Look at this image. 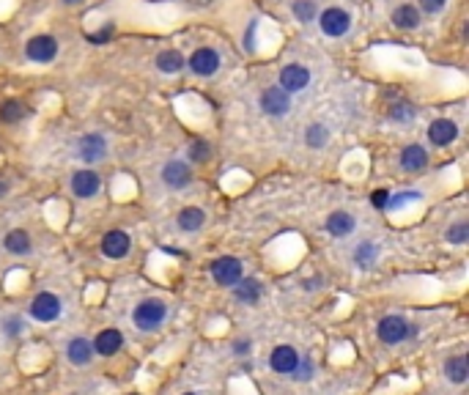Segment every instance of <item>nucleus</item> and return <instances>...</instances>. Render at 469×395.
<instances>
[{
	"label": "nucleus",
	"instance_id": "nucleus-24",
	"mask_svg": "<svg viewBox=\"0 0 469 395\" xmlns=\"http://www.w3.org/2000/svg\"><path fill=\"white\" fill-rule=\"evenodd\" d=\"M203 220H206V214H203V209H198V206H187V209L179 212V228L187 230V233L200 228Z\"/></svg>",
	"mask_w": 469,
	"mask_h": 395
},
{
	"label": "nucleus",
	"instance_id": "nucleus-14",
	"mask_svg": "<svg viewBox=\"0 0 469 395\" xmlns=\"http://www.w3.org/2000/svg\"><path fill=\"white\" fill-rule=\"evenodd\" d=\"M129 247H132V242H129V236H126L124 230H110L102 239V253L107 258H116V261L124 258L126 253H129Z\"/></svg>",
	"mask_w": 469,
	"mask_h": 395
},
{
	"label": "nucleus",
	"instance_id": "nucleus-15",
	"mask_svg": "<svg viewBox=\"0 0 469 395\" xmlns=\"http://www.w3.org/2000/svg\"><path fill=\"white\" fill-rule=\"evenodd\" d=\"M94 346L96 354H102V357H113L121 346H124V335L118 332V329H102L99 335H96V343H91Z\"/></svg>",
	"mask_w": 469,
	"mask_h": 395
},
{
	"label": "nucleus",
	"instance_id": "nucleus-12",
	"mask_svg": "<svg viewBox=\"0 0 469 395\" xmlns=\"http://www.w3.org/2000/svg\"><path fill=\"white\" fill-rule=\"evenodd\" d=\"M102 190V179L94 170H77L72 176V193L77 198H94Z\"/></svg>",
	"mask_w": 469,
	"mask_h": 395
},
{
	"label": "nucleus",
	"instance_id": "nucleus-8",
	"mask_svg": "<svg viewBox=\"0 0 469 395\" xmlns=\"http://www.w3.org/2000/svg\"><path fill=\"white\" fill-rule=\"evenodd\" d=\"M31 316L36 321H55L58 316H61V299L55 294H50V291H41V294L36 296L31 302Z\"/></svg>",
	"mask_w": 469,
	"mask_h": 395
},
{
	"label": "nucleus",
	"instance_id": "nucleus-40",
	"mask_svg": "<svg viewBox=\"0 0 469 395\" xmlns=\"http://www.w3.org/2000/svg\"><path fill=\"white\" fill-rule=\"evenodd\" d=\"M6 190H8V187H6V184H3V181H0V198L6 195Z\"/></svg>",
	"mask_w": 469,
	"mask_h": 395
},
{
	"label": "nucleus",
	"instance_id": "nucleus-2",
	"mask_svg": "<svg viewBox=\"0 0 469 395\" xmlns=\"http://www.w3.org/2000/svg\"><path fill=\"white\" fill-rule=\"evenodd\" d=\"M318 28H321L324 36H329V39H341V36H346L348 28H351V17H348L346 8L329 6V8H324V11L318 14Z\"/></svg>",
	"mask_w": 469,
	"mask_h": 395
},
{
	"label": "nucleus",
	"instance_id": "nucleus-34",
	"mask_svg": "<svg viewBox=\"0 0 469 395\" xmlns=\"http://www.w3.org/2000/svg\"><path fill=\"white\" fill-rule=\"evenodd\" d=\"M444 6H447V0H420V8L426 14H439Z\"/></svg>",
	"mask_w": 469,
	"mask_h": 395
},
{
	"label": "nucleus",
	"instance_id": "nucleus-7",
	"mask_svg": "<svg viewBox=\"0 0 469 395\" xmlns=\"http://www.w3.org/2000/svg\"><path fill=\"white\" fill-rule=\"evenodd\" d=\"M308 83H311V71H308L302 64L283 66L280 88L285 91V94H299V91H305V88H308Z\"/></svg>",
	"mask_w": 469,
	"mask_h": 395
},
{
	"label": "nucleus",
	"instance_id": "nucleus-16",
	"mask_svg": "<svg viewBox=\"0 0 469 395\" xmlns=\"http://www.w3.org/2000/svg\"><path fill=\"white\" fill-rule=\"evenodd\" d=\"M77 151H80V157H83L86 162H99V160H104V154H107V140H104L102 134H86V137L80 140Z\"/></svg>",
	"mask_w": 469,
	"mask_h": 395
},
{
	"label": "nucleus",
	"instance_id": "nucleus-4",
	"mask_svg": "<svg viewBox=\"0 0 469 395\" xmlns=\"http://www.w3.org/2000/svg\"><path fill=\"white\" fill-rule=\"evenodd\" d=\"M25 55L36 64H50L58 58V41L53 36H33L25 44Z\"/></svg>",
	"mask_w": 469,
	"mask_h": 395
},
{
	"label": "nucleus",
	"instance_id": "nucleus-21",
	"mask_svg": "<svg viewBox=\"0 0 469 395\" xmlns=\"http://www.w3.org/2000/svg\"><path fill=\"white\" fill-rule=\"evenodd\" d=\"M156 69L165 71V74H176V71L184 69V55L179 50H162L156 55Z\"/></svg>",
	"mask_w": 469,
	"mask_h": 395
},
{
	"label": "nucleus",
	"instance_id": "nucleus-6",
	"mask_svg": "<svg viewBox=\"0 0 469 395\" xmlns=\"http://www.w3.org/2000/svg\"><path fill=\"white\" fill-rule=\"evenodd\" d=\"M212 277L217 286H236L242 280V261L233 256H225L212 263Z\"/></svg>",
	"mask_w": 469,
	"mask_h": 395
},
{
	"label": "nucleus",
	"instance_id": "nucleus-29",
	"mask_svg": "<svg viewBox=\"0 0 469 395\" xmlns=\"http://www.w3.org/2000/svg\"><path fill=\"white\" fill-rule=\"evenodd\" d=\"M376 258V244H371V242H362L357 250H354V261H357V266H371Z\"/></svg>",
	"mask_w": 469,
	"mask_h": 395
},
{
	"label": "nucleus",
	"instance_id": "nucleus-25",
	"mask_svg": "<svg viewBox=\"0 0 469 395\" xmlns=\"http://www.w3.org/2000/svg\"><path fill=\"white\" fill-rule=\"evenodd\" d=\"M0 118H3L6 124H17L20 118H25V107H22L17 99H8V102L0 104Z\"/></svg>",
	"mask_w": 469,
	"mask_h": 395
},
{
	"label": "nucleus",
	"instance_id": "nucleus-18",
	"mask_svg": "<svg viewBox=\"0 0 469 395\" xmlns=\"http://www.w3.org/2000/svg\"><path fill=\"white\" fill-rule=\"evenodd\" d=\"M66 357H69V362H74V365H88L91 357H94V346L86 338H74L66 346Z\"/></svg>",
	"mask_w": 469,
	"mask_h": 395
},
{
	"label": "nucleus",
	"instance_id": "nucleus-31",
	"mask_svg": "<svg viewBox=\"0 0 469 395\" xmlns=\"http://www.w3.org/2000/svg\"><path fill=\"white\" fill-rule=\"evenodd\" d=\"M444 239L450 242V244H464L469 239V226L467 223H456V226H450L447 233H444Z\"/></svg>",
	"mask_w": 469,
	"mask_h": 395
},
{
	"label": "nucleus",
	"instance_id": "nucleus-13",
	"mask_svg": "<svg viewBox=\"0 0 469 395\" xmlns=\"http://www.w3.org/2000/svg\"><path fill=\"white\" fill-rule=\"evenodd\" d=\"M456 137H458L456 121H450V118H437V121H431V127H428V140H431L434 146L444 148V146H450Z\"/></svg>",
	"mask_w": 469,
	"mask_h": 395
},
{
	"label": "nucleus",
	"instance_id": "nucleus-1",
	"mask_svg": "<svg viewBox=\"0 0 469 395\" xmlns=\"http://www.w3.org/2000/svg\"><path fill=\"white\" fill-rule=\"evenodd\" d=\"M165 316H168L165 302H159V299H146V302H140V305L135 307L132 321H135V327L137 329L151 332V329H156L162 321H165Z\"/></svg>",
	"mask_w": 469,
	"mask_h": 395
},
{
	"label": "nucleus",
	"instance_id": "nucleus-9",
	"mask_svg": "<svg viewBox=\"0 0 469 395\" xmlns=\"http://www.w3.org/2000/svg\"><path fill=\"white\" fill-rule=\"evenodd\" d=\"M379 338H381V343H387V346H395V343H401V340H407L409 338V324L401 319V316H387V319H381L379 321Z\"/></svg>",
	"mask_w": 469,
	"mask_h": 395
},
{
	"label": "nucleus",
	"instance_id": "nucleus-33",
	"mask_svg": "<svg viewBox=\"0 0 469 395\" xmlns=\"http://www.w3.org/2000/svg\"><path fill=\"white\" fill-rule=\"evenodd\" d=\"M420 193H414V190H409V193H398V195H390V203H387V209H401V206H407L412 200H417Z\"/></svg>",
	"mask_w": 469,
	"mask_h": 395
},
{
	"label": "nucleus",
	"instance_id": "nucleus-35",
	"mask_svg": "<svg viewBox=\"0 0 469 395\" xmlns=\"http://www.w3.org/2000/svg\"><path fill=\"white\" fill-rule=\"evenodd\" d=\"M3 332H6L8 338H17V335L22 332V321H20V319H6V321H3Z\"/></svg>",
	"mask_w": 469,
	"mask_h": 395
},
{
	"label": "nucleus",
	"instance_id": "nucleus-10",
	"mask_svg": "<svg viewBox=\"0 0 469 395\" xmlns=\"http://www.w3.org/2000/svg\"><path fill=\"white\" fill-rule=\"evenodd\" d=\"M162 181L170 187V190H184L192 184V167L182 160H173L162 167Z\"/></svg>",
	"mask_w": 469,
	"mask_h": 395
},
{
	"label": "nucleus",
	"instance_id": "nucleus-39",
	"mask_svg": "<svg viewBox=\"0 0 469 395\" xmlns=\"http://www.w3.org/2000/svg\"><path fill=\"white\" fill-rule=\"evenodd\" d=\"M63 3H66V6H80L83 0H63Z\"/></svg>",
	"mask_w": 469,
	"mask_h": 395
},
{
	"label": "nucleus",
	"instance_id": "nucleus-27",
	"mask_svg": "<svg viewBox=\"0 0 469 395\" xmlns=\"http://www.w3.org/2000/svg\"><path fill=\"white\" fill-rule=\"evenodd\" d=\"M327 140H329V132H327L324 124H311L308 132H305V143H308L311 148H324Z\"/></svg>",
	"mask_w": 469,
	"mask_h": 395
},
{
	"label": "nucleus",
	"instance_id": "nucleus-30",
	"mask_svg": "<svg viewBox=\"0 0 469 395\" xmlns=\"http://www.w3.org/2000/svg\"><path fill=\"white\" fill-rule=\"evenodd\" d=\"M187 154H189V160H192V162H206V160L212 157V146H209L206 140H195V143L189 146Z\"/></svg>",
	"mask_w": 469,
	"mask_h": 395
},
{
	"label": "nucleus",
	"instance_id": "nucleus-41",
	"mask_svg": "<svg viewBox=\"0 0 469 395\" xmlns=\"http://www.w3.org/2000/svg\"><path fill=\"white\" fill-rule=\"evenodd\" d=\"M187 395H195V393H187Z\"/></svg>",
	"mask_w": 469,
	"mask_h": 395
},
{
	"label": "nucleus",
	"instance_id": "nucleus-20",
	"mask_svg": "<svg viewBox=\"0 0 469 395\" xmlns=\"http://www.w3.org/2000/svg\"><path fill=\"white\" fill-rule=\"evenodd\" d=\"M3 247L11 253V256H28L31 253V236L25 230H8L6 239H3Z\"/></svg>",
	"mask_w": 469,
	"mask_h": 395
},
{
	"label": "nucleus",
	"instance_id": "nucleus-3",
	"mask_svg": "<svg viewBox=\"0 0 469 395\" xmlns=\"http://www.w3.org/2000/svg\"><path fill=\"white\" fill-rule=\"evenodd\" d=\"M189 71L192 74H198V77H212V74H217L219 69V55L215 47H198L192 55H189Z\"/></svg>",
	"mask_w": 469,
	"mask_h": 395
},
{
	"label": "nucleus",
	"instance_id": "nucleus-26",
	"mask_svg": "<svg viewBox=\"0 0 469 395\" xmlns=\"http://www.w3.org/2000/svg\"><path fill=\"white\" fill-rule=\"evenodd\" d=\"M291 11H294V17H297L302 25H311L313 20H315V3H313V0H294V3H291Z\"/></svg>",
	"mask_w": 469,
	"mask_h": 395
},
{
	"label": "nucleus",
	"instance_id": "nucleus-22",
	"mask_svg": "<svg viewBox=\"0 0 469 395\" xmlns=\"http://www.w3.org/2000/svg\"><path fill=\"white\" fill-rule=\"evenodd\" d=\"M327 230H329L332 236H348V233L354 230V217H351L348 212H332V214L327 217Z\"/></svg>",
	"mask_w": 469,
	"mask_h": 395
},
{
	"label": "nucleus",
	"instance_id": "nucleus-36",
	"mask_svg": "<svg viewBox=\"0 0 469 395\" xmlns=\"http://www.w3.org/2000/svg\"><path fill=\"white\" fill-rule=\"evenodd\" d=\"M371 203H374V209H387L390 193H387V190H376L374 195H371Z\"/></svg>",
	"mask_w": 469,
	"mask_h": 395
},
{
	"label": "nucleus",
	"instance_id": "nucleus-38",
	"mask_svg": "<svg viewBox=\"0 0 469 395\" xmlns=\"http://www.w3.org/2000/svg\"><path fill=\"white\" fill-rule=\"evenodd\" d=\"M250 340H236L233 343V354H239V357H245V354H250Z\"/></svg>",
	"mask_w": 469,
	"mask_h": 395
},
{
	"label": "nucleus",
	"instance_id": "nucleus-5",
	"mask_svg": "<svg viewBox=\"0 0 469 395\" xmlns=\"http://www.w3.org/2000/svg\"><path fill=\"white\" fill-rule=\"evenodd\" d=\"M261 110L272 118H283L291 110V94H285L280 85H272L261 94Z\"/></svg>",
	"mask_w": 469,
	"mask_h": 395
},
{
	"label": "nucleus",
	"instance_id": "nucleus-37",
	"mask_svg": "<svg viewBox=\"0 0 469 395\" xmlns=\"http://www.w3.org/2000/svg\"><path fill=\"white\" fill-rule=\"evenodd\" d=\"M255 28H258V22H250V28H247V33H245V47L247 50H255Z\"/></svg>",
	"mask_w": 469,
	"mask_h": 395
},
{
	"label": "nucleus",
	"instance_id": "nucleus-11",
	"mask_svg": "<svg viewBox=\"0 0 469 395\" xmlns=\"http://www.w3.org/2000/svg\"><path fill=\"white\" fill-rule=\"evenodd\" d=\"M269 365H272L275 373H283V376L297 373V368H299V352L294 346H278L272 352V357H269Z\"/></svg>",
	"mask_w": 469,
	"mask_h": 395
},
{
	"label": "nucleus",
	"instance_id": "nucleus-17",
	"mask_svg": "<svg viewBox=\"0 0 469 395\" xmlns=\"http://www.w3.org/2000/svg\"><path fill=\"white\" fill-rule=\"evenodd\" d=\"M393 25L401 28V31H414L420 25V8L412 6V3H404L393 11Z\"/></svg>",
	"mask_w": 469,
	"mask_h": 395
},
{
	"label": "nucleus",
	"instance_id": "nucleus-19",
	"mask_svg": "<svg viewBox=\"0 0 469 395\" xmlns=\"http://www.w3.org/2000/svg\"><path fill=\"white\" fill-rule=\"evenodd\" d=\"M401 167L404 170H423V167H428V151L423 148V146H407L404 151H401Z\"/></svg>",
	"mask_w": 469,
	"mask_h": 395
},
{
	"label": "nucleus",
	"instance_id": "nucleus-23",
	"mask_svg": "<svg viewBox=\"0 0 469 395\" xmlns=\"http://www.w3.org/2000/svg\"><path fill=\"white\" fill-rule=\"evenodd\" d=\"M444 376H447L450 382H456V384H464V382H467V376H469L467 357H461V354L447 357V362H444Z\"/></svg>",
	"mask_w": 469,
	"mask_h": 395
},
{
	"label": "nucleus",
	"instance_id": "nucleus-32",
	"mask_svg": "<svg viewBox=\"0 0 469 395\" xmlns=\"http://www.w3.org/2000/svg\"><path fill=\"white\" fill-rule=\"evenodd\" d=\"M390 118H393V121H412V118H414V107H412V104H393Z\"/></svg>",
	"mask_w": 469,
	"mask_h": 395
},
{
	"label": "nucleus",
	"instance_id": "nucleus-28",
	"mask_svg": "<svg viewBox=\"0 0 469 395\" xmlns=\"http://www.w3.org/2000/svg\"><path fill=\"white\" fill-rule=\"evenodd\" d=\"M233 289L242 302H258V296H261V286L255 280H239V286H233Z\"/></svg>",
	"mask_w": 469,
	"mask_h": 395
}]
</instances>
